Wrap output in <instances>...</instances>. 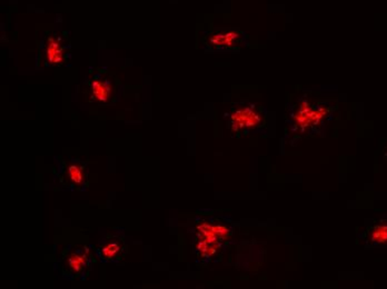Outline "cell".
I'll return each instance as SVG.
<instances>
[{
  "instance_id": "cell-1",
  "label": "cell",
  "mask_w": 387,
  "mask_h": 289,
  "mask_svg": "<svg viewBox=\"0 0 387 289\" xmlns=\"http://www.w3.org/2000/svg\"><path fill=\"white\" fill-rule=\"evenodd\" d=\"M232 231L219 221H202L196 227L195 250L204 259L213 257L228 240Z\"/></svg>"
},
{
  "instance_id": "cell-2",
  "label": "cell",
  "mask_w": 387,
  "mask_h": 289,
  "mask_svg": "<svg viewBox=\"0 0 387 289\" xmlns=\"http://www.w3.org/2000/svg\"><path fill=\"white\" fill-rule=\"evenodd\" d=\"M84 94L88 103L105 107L111 105L116 96V80L103 69H94L84 82Z\"/></svg>"
},
{
  "instance_id": "cell-3",
  "label": "cell",
  "mask_w": 387,
  "mask_h": 289,
  "mask_svg": "<svg viewBox=\"0 0 387 289\" xmlns=\"http://www.w3.org/2000/svg\"><path fill=\"white\" fill-rule=\"evenodd\" d=\"M70 44L59 32H47L39 47V65L44 68L61 66L68 61Z\"/></svg>"
},
{
  "instance_id": "cell-4",
  "label": "cell",
  "mask_w": 387,
  "mask_h": 289,
  "mask_svg": "<svg viewBox=\"0 0 387 289\" xmlns=\"http://www.w3.org/2000/svg\"><path fill=\"white\" fill-rule=\"evenodd\" d=\"M92 256L90 248L78 245L67 250L61 262V273L68 278H80L92 269Z\"/></svg>"
},
{
  "instance_id": "cell-5",
  "label": "cell",
  "mask_w": 387,
  "mask_h": 289,
  "mask_svg": "<svg viewBox=\"0 0 387 289\" xmlns=\"http://www.w3.org/2000/svg\"><path fill=\"white\" fill-rule=\"evenodd\" d=\"M59 180L63 188L82 190L87 186L88 167L78 158L63 159L59 173Z\"/></svg>"
},
{
  "instance_id": "cell-6",
  "label": "cell",
  "mask_w": 387,
  "mask_h": 289,
  "mask_svg": "<svg viewBox=\"0 0 387 289\" xmlns=\"http://www.w3.org/2000/svg\"><path fill=\"white\" fill-rule=\"evenodd\" d=\"M261 115L253 106H242L236 108L229 117V126L235 134L255 128L261 123Z\"/></svg>"
},
{
  "instance_id": "cell-7",
  "label": "cell",
  "mask_w": 387,
  "mask_h": 289,
  "mask_svg": "<svg viewBox=\"0 0 387 289\" xmlns=\"http://www.w3.org/2000/svg\"><path fill=\"white\" fill-rule=\"evenodd\" d=\"M127 245L124 237L109 234L105 242L98 248V256L103 262H116L125 255Z\"/></svg>"
},
{
  "instance_id": "cell-8",
  "label": "cell",
  "mask_w": 387,
  "mask_h": 289,
  "mask_svg": "<svg viewBox=\"0 0 387 289\" xmlns=\"http://www.w3.org/2000/svg\"><path fill=\"white\" fill-rule=\"evenodd\" d=\"M242 38V35L238 32H216V34L211 35L209 36V44L211 47L219 48H231L233 46L236 45Z\"/></svg>"
},
{
  "instance_id": "cell-9",
  "label": "cell",
  "mask_w": 387,
  "mask_h": 289,
  "mask_svg": "<svg viewBox=\"0 0 387 289\" xmlns=\"http://www.w3.org/2000/svg\"><path fill=\"white\" fill-rule=\"evenodd\" d=\"M371 240L376 244H383L387 242V226L375 227L374 230L371 233Z\"/></svg>"
}]
</instances>
